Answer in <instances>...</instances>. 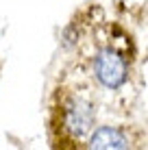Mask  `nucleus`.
<instances>
[{
	"mask_svg": "<svg viewBox=\"0 0 148 150\" xmlns=\"http://www.w3.org/2000/svg\"><path fill=\"white\" fill-rule=\"evenodd\" d=\"M133 70V41L118 24H107L105 37L96 41L89 57V72L107 91H118L129 83Z\"/></svg>",
	"mask_w": 148,
	"mask_h": 150,
	"instance_id": "nucleus-1",
	"label": "nucleus"
},
{
	"mask_svg": "<svg viewBox=\"0 0 148 150\" xmlns=\"http://www.w3.org/2000/svg\"><path fill=\"white\" fill-rule=\"evenodd\" d=\"M96 122V105L83 91H59L52 107L55 146H81L87 142Z\"/></svg>",
	"mask_w": 148,
	"mask_h": 150,
	"instance_id": "nucleus-2",
	"label": "nucleus"
},
{
	"mask_svg": "<svg viewBox=\"0 0 148 150\" xmlns=\"http://www.w3.org/2000/svg\"><path fill=\"white\" fill-rule=\"evenodd\" d=\"M137 142L140 139L126 126H100L89 133L85 144L89 148H133L140 146Z\"/></svg>",
	"mask_w": 148,
	"mask_h": 150,
	"instance_id": "nucleus-3",
	"label": "nucleus"
}]
</instances>
